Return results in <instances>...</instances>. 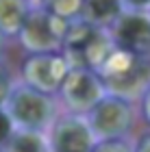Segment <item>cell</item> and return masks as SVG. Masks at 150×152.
I'll return each mask as SVG.
<instances>
[{"mask_svg":"<svg viewBox=\"0 0 150 152\" xmlns=\"http://www.w3.org/2000/svg\"><path fill=\"white\" fill-rule=\"evenodd\" d=\"M91 152H133V143L126 139H113V141H102L96 143V148Z\"/></svg>","mask_w":150,"mask_h":152,"instance_id":"cell-15","label":"cell"},{"mask_svg":"<svg viewBox=\"0 0 150 152\" xmlns=\"http://www.w3.org/2000/svg\"><path fill=\"white\" fill-rule=\"evenodd\" d=\"M33 4L42 7V9L50 11L52 15L65 20V22H70V20L78 18L83 0H33Z\"/></svg>","mask_w":150,"mask_h":152,"instance_id":"cell-13","label":"cell"},{"mask_svg":"<svg viewBox=\"0 0 150 152\" xmlns=\"http://www.w3.org/2000/svg\"><path fill=\"white\" fill-rule=\"evenodd\" d=\"M57 96L67 113L87 115L109 94H107V87L102 83V78L94 70L70 67V72H67V76L61 83Z\"/></svg>","mask_w":150,"mask_h":152,"instance_id":"cell-5","label":"cell"},{"mask_svg":"<svg viewBox=\"0 0 150 152\" xmlns=\"http://www.w3.org/2000/svg\"><path fill=\"white\" fill-rule=\"evenodd\" d=\"M131 11H150V0H122Z\"/></svg>","mask_w":150,"mask_h":152,"instance_id":"cell-16","label":"cell"},{"mask_svg":"<svg viewBox=\"0 0 150 152\" xmlns=\"http://www.w3.org/2000/svg\"><path fill=\"white\" fill-rule=\"evenodd\" d=\"M141 104H144V117H146L148 124H150V89L141 96Z\"/></svg>","mask_w":150,"mask_h":152,"instance_id":"cell-19","label":"cell"},{"mask_svg":"<svg viewBox=\"0 0 150 152\" xmlns=\"http://www.w3.org/2000/svg\"><path fill=\"white\" fill-rule=\"evenodd\" d=\"M0 152H7V150H4V146H0Z\"/></svg>","mask_w":150,"mask_h":152,"instance_id":"cell-21","label":"cell"},{"mask_svg":"<svg viewBox=\"0 0 150 152\" xmlns=\"http://www.w3.org/2000/svg\"><path fill=\"white\" fill-rule=\"evenodd\" d=\"M111 50L113 41L109 28H100L80 18H74L67 22L59 52L63 54L70 67H83V70L96 72Z\"/></svg>","mask_w":150,"mask_h":152,"instance_id":"cell-3","label":"cell"},{"mask_svg":"<svg viewBox=\"0 0 150 152\" xmlns=\"http://www.w3.org/2000/svg\"><path fill=\"white\" fill-rule=\"evenodd\" d=\"M133 152H150V135L141 137L137 143H133Z\"/></svg>","mask_w":150,"mask_h":152,"instance_id":"cell-18","label":"cell"},{"mask_svg":"<svg viewBox=\"0 0 150 152\" xmlns=\"http://www.w3.org/2000/svg\"><path fill=\"white\" fill-rule=\"evenodd\" d=\"M7 152H50L46 135L35 133H13L4 143Z\"/></svg>","mask_w":150,"mask_h":152,"instance_id":"cell-12","label":"cell"},{"mask_svg":"<svg viewBox=\"0 0 150 152\" xmlns=\"http://www.w3.org/2000/svg\"><path fill=\"white\" fill-rule=\"evenodd\" d=\"M96 74L102 78L109 96L137 102L150 89V57H139L113 48Z\"/></svg>","mask_w":150,"mask_h":152,"instance_id":"cell-2","label":"cell"},{"mask_svg":"<svg viewBox=\"0 0 150 152\" xmlns=\"http://www.w3.org/2000/svg\"><path fill=\"white\" fill-rule=\"evenodd\" d=\"M113 48L139 57H150V11L124 9L109 26Z\"/></svg>","mask_w":150,"mask_h":152,"instance_id":"cell-7","label":"cell"},{"mask_svg":"<svg viewBox=\"0 0 150 152\" xmlns=\"http://www.w3.org/2000/svg\"><path fill=\"white\" fill-rule=\"evenodd\" d=\"M4 44H7V37L0 33V59H2V52H4Z\"/></svg>","mask_w":150,"mask_h":152,"instance_id":"cell-20","label":"cell"},{"mask_svg":"<svg viewBox=\"0 0 150 152\" xmlns=\"http://www.w3.org/2000/svg\"><path fill=\"white\" fill-rule=\"evenodd\" d=\"M85 120L98 143L124 139L135 124V107L133 102L107 96L85 115Z\"/></svg>","mask_w":150,"mask_h":152,"instance_id":"cell-6","label":"cell"},{"mask_svg":"<svg viewBox=\"0 0 150 152\" xmlns=\"http://www.w3.org/2000/svg\"><path fill=\"white\" fill-rule=\"evenodd\" d=\"M31 9L33 0H0V33L4 37L18 35Z\"/></svg>","mask_w":150,"mask_h":152,"instance_id":"cell-11","label":"cell"},{"mask_svg":"<svg viewBox=\"0 0 150 152\" xmlns=\"http://www.w3.org/2000/svg\"><path fill=\"white\" fill-rule=\"evenodd\" d=\"M67 72H70V65L61 52L31 54L22 65V83L37 91L57 96Z\"/></svg>","mask_w":150,"mask_h":152,"instance_id":"cell-9","label":"cell"},{"mask_svg":"<svg viewBox=\"0 0 150 152\" xmlns=\"http://www.w3.org/2000/svg\"><path fill=\"white\" fill-rule=\"evenodd\" d=\"M13 133H11V126H9V122H7V117L2 115V111H0V146H4L7 139H9Z\"/></svg>","mask_w":150,"mask_h":152,"instance_id":"cell-17","label":"cell"},{"mask_svg":"<svg viewBox=\"0 0 150 152\" xmlns=\"http://www.w3.org/2000/svg\"><path fill=\"white\" fill-rule=\"evenodd\" d=\"M46 141L50 152H91L98 143L85 115L74 113L59 115L46 133Z\"/></svg>","mask_w":150,"mask_h":152,"instance_id":"cell-8","label":"cell"},{"mask_svg":"<svg viewBox=\"0 0 150 152\" xmlns=\"http://www.w3.org/2000/svg\"><path fill=\"white\" fill-rule=\"evenodd\" d=\"M126 7L122 0H83L78 18L100 28H109Z\"/></svg>","mask_w":150,"mask_h":152,"instance_id":"cell-10","label":"cell"},{"mask_svg":"<svg viewBox=\"0 0 150 152\" xmlns=\"http://www.w3.org/2000/svg\"><path fill=\"white\" fill-rule=\"evenodd\" d=\"M65 28H67L65 20H61L57 15H52L50 11L33 4V9L26 15L18 37H20L22 48L31 54L59 52L61 41H63V35H65Z\"/></svg>","mask_w":150,"mask_h":152,"instance_id":"cell-4","label":"cell"},{"mask_svg":"<svg viewBox=\"0 0 150 152\" xmlns=\"http://www.w3.org/2000/svg\"><path fill=\"white\" fill-rule=\"evenodd\" d=\"M11 126V133H35L46 135L59 117V104L54 96L37 91L22 80L13 87L4 107L0 109Z\"/></svg>","mask_w":150,"mask_h":152,"instance_id":"cell-1","label":"cell"},{"mask_svg":"<svg viewBox=\"0 0 150 152\" xmlns=\"http://www.w3.org/2000/svg\"><path fill=\"white\" fill-rule=\"evenodd\" d=\"M15 85H18L15 74L11 72V67L7 65L2 59H0V109L4 107L7 98L11 96V91H13V87H15Z\"/></svg>","mask_w":150,"mask_h":152,"instance_id":"cell-14","label":"cell"}]
</instances>
